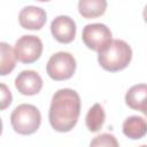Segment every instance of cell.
Instances as JSON below:
<instances>
[{"mask_svg": "<svg viewBox=\"0 0 147 147\" xmlns=\"http://www.w3.org/2000/svg\"><path fill=\"white\" fill-rule=\"evenodd\" d=\"M15 87L23 95H36L42 88V79L34 70H23L15 78Z\"/></svg>", "mask_w": 147, "mask_h": 147, "instance_id": "cell-8", "label": "cell"}, {"mask_svg": "<svg viewBox=\"0 0 147 147\" xmlns=\"http://www.w3.org/2000/svg\"><path fill=\"white\" fill-rule=\"evenodd\" d=\"M16 59L25 64L36 62L42 53V41L33 34H24L18 38L14 46Z\"/></svg>", "mask_w": 147, "mask_h": 147, "instance_id": "cell-6", "label": "cell"}, {"mask_svg": "<svg viewBox=\"0 0 147 147\" xmlns=\"http://www.w3.org/2000/svg\"><path fill=\"white\" fill-rule=\"evenodd\" d=\"M0 87H1V101H0L1 107L0 108H1V110H5L8 106H10V103L13 101V96H11V93H10V91L6 84L1 83Z\"/></svg>", "mask_w": 147, "mask_h": 147, "instance_id": "cell-16", "label": "cell"}, {"mask_svg": "<svg viewBox=\"0 0 147 147\" xmlns=\"http://www.w3.org/2000/svg\"><path fill=\"white\" fill-rule=\"evenodd\" d=\"M82 39L87 48L99 53L113 41V33L106 24L92 23L84 26Z\"/></svg>", "mask_w": 147, "mask_h": 147, "instance_id": "cell-5", "label": "cell"}, {"mask_svg": "<svg viewBox=\"0 0 147 147\" xmlns=\"http://www.w3.org/2000/svg\"><path fill=\"white\" fill-rule=\"evenodd\" d=\"M90 147H119V145L114 134L101 133L91 140Z\"/></svg>", "mask_w": 147, "mask_h": 147, "instance_id": "cell-15", "label": "cell"}, {"mask_svg": "<svg viewBox=\"0 0 147 147\" xmlns=\"http://www.w3.org/2000/svg\"><path fill=\"white\" fill-rule=\"evenodd\" d=\"M106 8V0H80L78 2V11L84 18H96L102 16Z\"/></svg>", "mask_w": 147, "mask_h": 147, "instance_id": "cell-12", "label": "cell"}, {"mask_svg": "<svg viewBox=\"0 0 147 147\" xmlns=\"http://www.w3.org/2000/svg\"><path fill=\"white\" fill-rule=\"evenodd\" d=\"M142 16H144V20H145V22L147 23V5L145 6V8H144V11H142Z\"/></svg>", "mask_w": 147, "mask_h": 147, "instance_id": "cell-17", "label": "cell"}, {"mask_svg": "<svg viewBox=\"0 0 147 147\" xmlns=\"http://www.w3.org/2000/svg\"><path fill=\"white\" fill-rule=\"evenodd\" d=\"M76 23L67 15L56 16L51 23V32L55 40L61 44H69L76 37Z\"/></svg>", "mask_w": 147, "mask_h": 147, "instance_id": "cell-7", "label": "cell"}, {"mask_svg": "<svg viewBox=\"0 0 147 147\" xmlns=\"http://www.w3.org/2000/svg\"><path fill=\"white\" fill-rule=\"evenodd\" d=\"M0 75L6 76L10 74L16 65V55L10 45L2 41L0 44Z\"/></svg>", "mask_w": 147, "mask_h": 147, "instance_id": "cell-13", "label": "cell"}, {"mask_svg": "<svg viewBox=\"0 0 147 147\" xmlns=\"http://www.w3.org/2000/svg\"><path fill=\"white\" fill-rule=\"evenodd\" d=\"M41 123L39 109L29 103L18 105L10 115V124L14 131L18 134L29 136L34 133Z\"/></svg>", "mask_w": 147, "mask_h": 147, "instance_id": "cell-3", "label": "cell"}, {"mask_svg": "<svg viewBox=\"0 0 147 147\" xmlns=\"http://www.w3.org/2000/svg\"><path fill=\"white\" fill-rule=\"evenodd\" d=\"M123 133L132 139L138 140L147 134V121L140 116H130L123 122Z\"/></svg>", "mask_w": 147, "mask_h": 147, "instance_id": "cell-10", "label": "cell"}, {"mask_svg": "<svg viewBox=\"0 0 147 147\" xmlns=\"http://www.w3.org/2000/svg\"><path fill=\"white\" fill-rule=\"evenodd\" d=\"M141 113H144V114L147 116V102L144 105V107H142V109H141Z\"/></svg>", "mask_w": 147, "mask_h": 147, "instance_id": "cell-18", "label": "cell"}, {"mask_svg": "<svg viewBox=\"0 0 147 147\" xmlns=\"http://www.w3.org/2000/svg\"><path fill=\"white\" fill-rule=\"evenodd\" d=\"M47 21L45 9L36 6H26L18 14V22L23 29L40 30Z\"/></svg>", "mask_w": 147, "mask_h": 147, "instance_id": "cell-9", "label": "cell"}, {"mask_svg": "<svg viewBox=\"0 0 147 147\" xmlns=\"http://www.w3.org/2000/svg\"><path fill=\"white\" fill-rule=\"evenodd\" d=\"M106 119V114L100 103H94L87 111L86 117H85V123L86 127L91 132H98Z\"/></svg>", "mask_w": 147, "mask_h": 147, "instance_id": "cell-14", "label": "cell"}, {"mask_svg": "<svg viewBox=\"0 0 147 147\" xmlns=\"http://www.w3.org/2000/svg\"><path fill=\"white\" fill-rule=\"evenodd\" d=\"M147 102V84H137L130 87L125 94V103L134 110L141 111Z\"/></svg>", "mask_w": 147, "mask_h": 147, "instance_id": "cell-11", "label": "cell"}, {"mask_svg": "<svg viewBox=\"0 0 147 147\" xmlns=\"http://www.w3.org/2000/svg\"><path fill=\"white\" fill-rule=\"evenodd\" d=\"M132 59L130 45L121 39L113 40L107 47L98 53V62L102 69L116 72L125 69Z\"/></svg>", "mask_w": 147, "mask_h": 147, "instance_id": "cell-2", "label": "cell"}, {"mask_svg": "<svg viewBox=\"0 0 147 147\" xmlns=\"http://www.w3.org/2000/svg\"><path fill=\"white\" fill-rule=\"evenodd\" d=\"M80 115V96L71 88H61L52 98L48 111L51 126L57 132L71 131Z\"/></svg>", "mask_w": 147, "mask_h": 147, "instance_id": "cell-1", "label": "cell"}, {"mask_svg": "<svg viewBox=\"0 0 147 147\" xmlns=\"http://www.w3.org/2000/svg\"><path fill=\"white\" fill-rule=\"evenodd\" d=\"M76 67L77 63L74 55L68 52H57L49 57L46 71L52 79L61 82L71 78L76 71Z\"/></svg>", "mask_w": 147, "mask_h": 147, "instance_id": "cell-4", "label": "cell"}, {"mask_svg": "<svg viewBox=\"0 0 147 147\" xmlns=\"http://www.w3.org/2000/svg\"><path fill=\"white\" fill-rule=\"evenodd\" d=\"M139 147H147V145H141V146H139Z\"/></svg>", "mask_w": 147, "mask_h": 147, "instance_id": "cell-19", "label": "cell"}]
</instances>
